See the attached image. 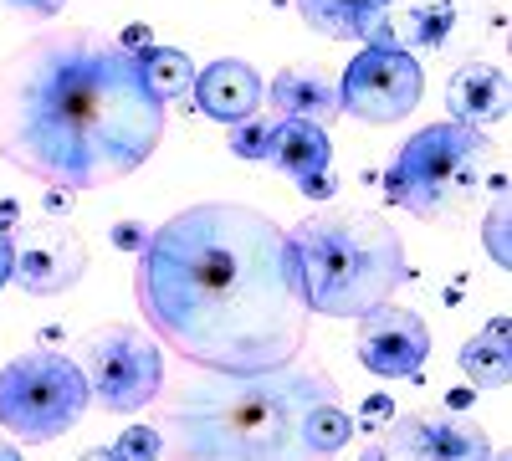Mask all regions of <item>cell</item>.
<instances>
[{"instance_id":"1","label":"cell","mask_w":512,"mask_h":461,"mask_svg":"<svg viewBox=\"0 0 512 461\" xmlns=\"http://www.w3.org/2000/svg\"><path fill=\"white\" fill-rule=\"evenodd\" d=\"M134 298L154 339L205 374L282 369L313 328L287 231L236 200L190 205L149 231Z\"/></svg>"},{"instance_id":"2","label":"cell","mask_w":512,"mask_h":461,"mask_svg":"<svg viewBox=\"0 0 512 461\" xmlns=\"http://www.w3.org/2000/svg\"><path fill=\"white\" fill-rule=\"evenodd\" d=\"M164 103L123 36L52 26L0 62V159L52 190H103L149 164Z\"/></svg>"},{"instance_id":"3","label":"cell","mask_w":512,"mask_h":461,"mask_svg":"<svg viewBox=\"0 0 512 461\" xmlns=\"http://www.w3.org/2000/svg\"><path fill=\"white\" fill-rule=\"evenodd\" d=\"M338 400V380L313 364L262 374H195L159 395L164 461H318L308 451V415Z\"/></svg>"},{"instance_id":"4","label":"cell","mask_w":512,"mask_h":461,"mask_svg":"<svg viewBox=\"0 0 512 461\" xmlns=\"http://www.w3.org/2000/svg\"><path fill=\"white\" fill-rule=\"evenodd\" d=\"M303 298L323 318H364L405 282L400 231L374 211H318L287 231Z\"/></svg>"},{"instance_id":"5","label":"cell","mask_w":512,"mask_h":461,"mask_svg":"<svg viewBox=\"0 0 512 461\" xmlns=\"http://www.w3.org/2000/svg\"><path fill=\"white\" fill-rule=\"evenodd\" d=\"M487 149V134L472 123H431L395 149L384 170V195L420 221H451L477 205Z\"/></svg>"},{"instance_id":"6","label":"cell","mask_w":512,"mask_h":461,"mask_svg":"<svg viewBox=\"0 0 512 461\" xmlns=\"http://www.w3.org/2000/svg\"><path fill=\"white\" fill-rule=\"evenodd\" d=\"M88 405L93 395L72 354L31 349L0 369V426L26 446H47L67 436L88 415Z\"/></svg>"},{"instance_id":"7","label":"cell","mask_w":512,"mask_h":461,"mask_svg":"<svg viewBox=\"0 0 512 461\" xmlns=\"http://www.w3.org/2000/svg\"><path fill=\"white\" fill-rule=\"evenodd\" d=\"M77 369L88 380L93 405L108 415H134L164 395V349L144 328L103 323L77 344Z\"/></svg>"},{"instance_id":"8","label":"cell","mask_w":512,"mask_h":461,"mask_svg":"<svg viewBox=\"0 0 512 461\" xmlns=\"http://www.w3.org/2000/svg\"><path fill=\"white\" fill-rule=\"evenodd\" d=\"M425 93V72L410 52L400 47H364L349 67L344 82H338V113H349L359 123H400L420 108Z\"/></svg>"},{"instance_id":"9","label":"cell","mask_w":512,"mask_h":461,"mask_svg":"<svg viewBox=\"0 0 512 461\" xmlns=\"http://www.w3.org/2000/svg\"><path fill=\"white\" fill-rule=\"evenodd\" d=\"M359 461H497V446L487 426L466 421V415L410 410V415H395L379 431V441L364 446Z\"/></svg>"},{"instance_id":"10","label":"cell","mask_w":512,"mask_h":461,"mask_svg":"<svg viewBox=\"0 0 512 461\" xmlns=\"http://www.w3.org/2000/svg\"><path fill=\"white\" fill-rule=\"evenodd\" d=\"M88 272V241L67 221H36L11 241V282L31 298H57L72 292Z\"/></svg>"},{"instance_id":"11","label":"cell","mask_w":512,"mask_h":461,"mask_svg":"<svg viewBox=\"0 0 512 461\" xmlns=\"http://www.w3.org/2000/svg\"><path fill=\"white\" fill-rule=\"evenodd\" d=\"M354 354L364 369H374L379 380H415L425 369V354H431V328H425L420 313L379 303L374 313L359 318L354 333Z\"/></svg>"},{"instance_id":"12","label":"cell","mask_w":512,"mask_h":461,"mask_svg":"<svg viewBox=\"0 0 512 461\" xmlns=\"http://www.w3.org/2000/svg\"><path fill=\"white\" fill-rule=\"evenodd\" d=\"M390 47L400 52H441L456 57L461 47H472L482 36V0H410L400 16H384Z\"/></svg>"},{"instance_id":"13","label":"cell","mask_w":512,"mask_h":461,"mask_svg":"<svg viewBox=\"0 0 512 461\" xmlns=\"http://www.w3.org/2000/svg\"><path fill=\"white\" fill-rule=\"evenodd\" d=\"M267 159L277 164L282 175H292V185L303 190L308 200H328V195L338 190V185H333V175H328V164H333V144H328V129H318V123H303V118H277Z\"/></svg>"},{"instance_id":"14","label":"cell","mask_w":512,"mask_h":461,"mask_svg":"<svg viewBox=\"0 0 512 461\" xmlns=\"http://www.w3.org/2000/svg\"><path fill=\"white\" fill-rule=\"evenodd\" d=\"M190 98H195V108L205 118L241 123V118H251L256 108H262V77H256V67L241 62V57H221V62H210V67L195 72Z\"/></svg>"},{"instance_id":"15","label":"cell","mask_w":512,"mask_h":461,"mask_svg":"<svg viewBox=\"0 0 512 461\" xmlns=\"http://www.w3.org/2000/svg\"><path fill=\"white\" fill-rule=\"evenodd\" d=\"M451 118L456 123H472V129H487V123L507 118V72L492 62H461L451 72V88H446Z\"/></svg>"},{"instance_id":"16","label":"cell","mask_w":512,"mask_h":461,"mask_svg":"<svg viewBox=\"0 0 512 461\" xmlns=\"http://www.w3.org/2000/svg\"><path fill=\"white\" fill-rule=\"evenodd\" d=\"M262 93H267L277 118H303V123H318V129H328V123L338 118V88L313 67L277 72L272 88H262Z\"/></svg>"},{"instance_id":"17","label":"cell","mask_w":512,"mask_h":461,"mask_svg":"<svg viewBox=\"0 0 512 461\" xmlns=\"http://www.w3.org/2000/svg\"><path fill=\"white\" fill-rule=\"evenodd\" d=\"M395 0H297L303 26L328 41H369V31L390 16Z\"/></svg>"},{"instance_id":"18","label":"cell","mask_w":512,"mask_h":461,"mask_svg":"<svg viewBox=\"0 0 512 461\" xmlns=\"http://www.w3.org/2000/svg\"><path fill=\"white\" fill-rule=\"evenodd\" d=\"M461 374L477 390H502L512 380V344H507V318H492L477 339L461 349Z\"/></svg>"},{"instance_id":"19","label":"cell","mask_w":512,"mask_h":461,"mask_svg":"<svg viewBox=\"0 0 512 461\" xmlns=\"http://www.w3.org/2000/svg\"><path fill=\"white\" fill-rule=\"evenodd\" d=\"M139 67H144V82L159 103L169 98H185L190 82H195V62L180 52V47H144L139 52Z\"/></svg>"},{"instance_id":"20","label":"cell","mask_w":512,"mask_h":461,"mask_svg":"<svg viewBox=\"0 0 512 461\" xmlns=\"http://www.w3.org/2000/svg\"><path fill=\"white\" fill-rule=\"evenodd\" d=\"M303 436H308V451H313L318 461H333L338 451L354 441V415L338 405V400H333V405H318V410L308 415Z\"/></svg>"},{"instance_id":"21","label":"cell","mask_w":512,"mask_h":461,"mask_svg":"<svg viewBox=\"0 0 512 461\" xmlns=\"http://www.w3.org/2000/svg\"><path fill=\"white\" fill-rule=\"evenodd\" d=\"M272 129H277V113H262V108H256L251 118H241V123H231V154L236 159H267Z\"/></svg>"},{"instance_id":"22","label":"cell","mask_w":512,"mask_h":461,"mask_svg":"<svg viewBox=\"0 0 512 461\" xmlns=\"http://www.w3.org/2000/svg\"><path fill=\"white\" fill-rule=\"evenodd\" d=\"M487 251H492V262L507 267V195H497L492 216H487Z\"/></svg>"},{"instance_id":"23","label":"cell","mask_w":512,"mask_h":461,"mask_svg":"<svg viewBox=\"0 0 512 461\" xmlns=\"http://www.w3.org/2000/svg\"><path fill=\"white\" fill-rule=\"evenodd\" d=\"M118 451H123L128 461H154V456H159V431H154V426H134V431L118 441Z\"/></svg>"},{"instance_id":"24","label":"cell","mask_w":512,"mask_h":461,"mask_svg":"<svg viewBox=\"0 0 512 461\" xmlns=\"http://www.w3.org/2000/svg\"><path fill=\"white\" fill-rule=\"evenodd\" d=\"M144 241H149V226H139V221L113 226V246H123V251H144Z\"/></svg>"},{"instance_id":"25","label":"cell","mask_w":512,"mask_h":461,"mask_svg":"<svg viewBox=\"0 0 512 461\" xmlns=\"http://www.w3.org/2000/svg\"><path fill=\"white\" fill-rule=\"evenodd\" d=\"M11 6L26 11V16H36V21H52V16L67 6V0H11Z\"/></svg>"},{"instance_id":"26","label":"cell","mask_w":512,"mask_h":461,"mask_svg":"<svg viewBox=\"0 0 512 461\" xmlns=\"http://www.w3.org/2000/svg\"><path fill=\"white\" fill-rule=\"evenodd\" d=\"M11 282V231L0 226V287Z\"/></svg>"},{"instance_id":"27","label":"cell","mask_w":512,"mask_h":461,"mask_svg":"<svg viewBox=\"0 0 512 461\" xmlns=\"http://www.w3.org/2000/svg\"><path fill=\"white\" fill-rule=\"evenodd\" d=\"M82 461H128V456H123L118 446H93V451L82 456Z\"/></svg>"},{"instance_id":"28","label":"cell","mask_w":512,"mask_h":461,"mask_svg":"<svg viewBox=\"0 0 512 461\" xmlns=\"http://www.w3.org/2000/svg\"><path fill=\"white\" fill-rule=\"evenodd\" d=\"M0 461H21V451H16L11 441H0Z\"/></svg>"},{"instance_id":"29","label":"cell","mask_w":512,"mask_h":461,"mask_svg":"<svg viewBox=\"0 0 512 461\" xmlns=\"http://www.w3.org/2000/svg\"><path fill=\"white\" fill-rule=\"evenodd\" d=\"M497 461H502V456H497Z\"/></svg>"}]
</instances>
